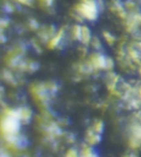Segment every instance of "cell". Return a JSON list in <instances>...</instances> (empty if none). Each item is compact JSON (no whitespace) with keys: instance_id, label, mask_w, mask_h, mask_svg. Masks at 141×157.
Here are the masks:
<instances>
[{"instance_id":"9c48e42d","label":"cell","mask_w":141,"mask_h":157,"mask_svg":"<svg viewBox=\"0 0 141 157\" xmlns=\"http://www.w3.org/2000/svg\"><path fill=\"white\" fill-rule=\"evenodd\" d=\"M81 33H82V27H79V25H75V27H74V31H73L74 36H75L76 39L81 40Z\"/></svg>"},{"instance_id":"e0dca14e","label":"cell","mask_w":141,"mask_h":157,"mask_svg":"<svg viewBox=\"0 0 141 157\" xmlns=\"http://www.w3.org/2000/svg\"><path fill=\"white\" fill-rule=\"evenodd\" d=\"M138 95H139V98L141 100V86L139 87V90H138Z\"/></svg>"},{"instance_id":"8992f818","label":"cell","mask_w":141,"mask_h":157,"mask_svg":"<svg viewBox=\"0 0 141 157\" xmlns=\"http://www.w3.org/2000/svg\"><path fill=\"white\" fill-rule=\"evenodd\" d=\"M92 40V36H90V31L87 27H82V33H81V41H82L84 44H88Z\"/></svg>"},{"instance_id":"7c38bea8","label":"cell","mask_w":141,"mask_h":157,"mask_svg":"<svg viewBox=\"0 0 141 157\" xmlns=\"http://www.w3.org/2000/svg\"><path fill=\"white\" fill-rule=\"evenodd\" d=\"M104 36L106 38V40H107L109 43H114V41H115V38H114L113 36L110 33H108V32H105L104 33Z\"/></svg>"},{"instance_id":"6da1fadb","label":"cell","mask_w":141,"mask_h":157,"mask_svg":"<svg viewBox=\"0 0 141 157\" xmlns=\"http://www.w3.org/2000/svg\"><path fill=\"white\" fill-rule=\"evenodd\" d=\"M78 14L88 20H95L98 17V5L96 0H82L76 6Z\"/></svg>"},{"instance_id":"ba28073f","label":"cell","mask_w":141,"mask_h":157,"mask_svg":"<svg viewBox=\"0 0 141 157\" xmlns=\"http://www.w3.org/2000/svg\"><path fill=\"white\" fill-rule=\"evenodd\" d=\"M62 36H63V30H61V32H60L59 34H56L54 38H52L51 42H50V48H54V47H56V45L61 42V40H62Z\"/></svg>"},{"instance_id":"5b68a950","label":"cell","mask_w":141,"mask_h":157,"mask_svg":"<svg viewBox=\"0 0 141 157\" xmlns=\"http://www.w3.org/2000/svg\"><path fill=\"white\" fill-rule=\"evenodd\" d=\"M87 142L90 144V145H95L100 140V134L97 133L94 128H90L87 132V137H86Z\"/></svg>"},{"instance_id":"52a82bcc","label":"cell","mask_w":141,"mask_h":157,"mask_svg":"<svg viewBox=\"0 0 141 157\" xmlns=\"http://www.w3.org/2000/svg\"><path fill=\"white\" fill-rule=\"evenodd\" d=\"M20 109V118H21V121H29L32 116V112L30 111L29 109H26V107H23V109Z\"/></svg>"},{"instance_id":"5bb4252c","label":"cell","mask_w":141,"mask_h":157,"mask_svg":"<svg viewBox=\"0 0 141 157\" xmlns=\"http://www.w3.org/2000/svg\"><path fill=\"white\" fill-rule=\"evenodd\" d=\"M76 155H77V151L75 149H70L67 153V156H76Z\"/></svg>"},{"instance_id":"277c9868","label":"cell","mask_w":141,"mask_h":157,"mask_svg":"<svg viewBox=\"0 0 141 157\" xmlns=\"http://www.w3.org/2000/svg\"><path fill=\"white\" fill-rule=\"evenodd\" d=\"M113 60L109 58H106L103 54H94L90 58V67L93 69H105V70H109L113 67Z\"/></svg>"},{"instance_id":"30bf717a","label":"cell","mask_w":141,"mask_h":157,"mask_svg":"<svg viewBox=\"0 0 141 157\" xmlns=\"http://www.w3.org/2000/svg\"><path fill=\"white\" fill-rule=\"evenodd\" d=\"M103 127H104V124H103V122L98 121V122H96V123H95V125H94L93 128L95 129L97 133H99V134H100V133L103 132Z\"/></svg>"},{"instance_id":"3957f363","label":"cell","mask_w":141,"mask_h":157,"mask_svg":"<svg viewBox=\"0 0 141 157\" xmlns=\"http://www.w3.org/2000/svg\"><path fill=\"white\" fill-rule=\"evenodd\" d=\"M20 127V120L14 117L12 115H9L6 113V115L0 120V129L3 134L11 135L17 134L19 132Z\"/></svg>"},{"instance_id":"9a60e30c","label":"cell","mask_w":141,"mask_h":157,"mask_svg":"<svg viewBox=\"0 0 141 157\" xmlns=\"http://www.w3.org/2000/svg\"><path fill=\"white\" fill-rule=\"evenodd\" d=\"M18 1H20V2H22V3H30L31 2V0H18Z\"/></svg>"},{"instance_id":"4fadbf2b","label":"cell","mask_w":141,"mask_h":157,"mask_svg":"<svg viewBox=\"0 0 141 157\" xmlns=\"http://www.w3.org/2000/svg\"><path fill=\"white\" fill-rule=\"evenodd\" d=\"M93 45L95 47V48H100L102 45H100V42H99L98 39H94L93 40Z\"/></svg>"},{"instance_id":"2e32d148","label":"cell","mask_w":141,"mask_h":157,"mask_svg":"<svg viewBox=\"0 0 141 157\" xmlns=\"http://www.w3.org/2000/svg\"><path fill=\"white\" fill-rule=\"evenodd\" d=\"M0 41H5V36H2V33H1V32H0Z\"/></svg>"},{"instance_id":"7a4b0ae2","label":"cell","mask_w":141,"mask_h":157,"mask_svg":"<svg viewBox=\"0 0 141 157\" xmlns=\"http://www.w3.org/2000/svg\"><path fill=\"white\" fill-rule=\"evenodd\" d=\"M129 145L132 148L141 146V114H138L129 126Z\"/></svg>"},{"instance_id":"8fae6325","label":"cell","mask_w":141,"mask_h":157,"mask_svg":"<svg viewBox=\"0 0 141 157\" xmlns=\"http://www.w3.org/2000/svg\"><path fill=\"white\" fill-rule=\"evenodd\" d=\"M83 156H96L95 155V153H94V151L90 147H86V148L83 151Z\"/></svg>"}]
</instances>
